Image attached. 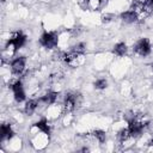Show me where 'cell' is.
<instances>
[{"label": "cell", "instance_id": "6da1fadb", "mask_svg": "<svg viewBox=\"0 0 153 153\" xmlns=\"http://www.w3.org/2000/svg\"><path fill=\"white\" fill-rule=\"evenodd\" d=\"M80 100H81V97L79 93H72V92H68L65 97V100H63V104H62V109L65 112H71L73 111L76 105L80 104Z\"/></svg>", "mask_w": 153, "mask_h": 153}, {"label": "cell", "instance_id": "7a4b0ae2", "mask_svg": "<svg viewBox=\"0 0 153 153\" xmlns=\"http://www.w3.org/2000/svg\"><path fill=\"white\" fill-rule=\"evenodd\" d=\"M25 41H26V36L22 31H17V32L12 33V36L10 37V39L6 44V48H8V49L11 48L13 51H16L24 45Z\"/></svg>", "mask_w": 153, "mask_h": 153}, {"label": "cell", "instance_id": "3957f363", "mask_svg": "<svg viewBox=\"0 0 153 153\" xmlns=\"http://www.w3.org/2000/svg\"><path fill=\"white\" fill-rule=\"evenodd\" d=\"M57 33L54 32V31H50V32H44L42 36H41V44L44 47V48H48V49H51V48H55L56 44H57Z\"/></svg>", "mask_w": 153, "mask_h": 153}, {"label": "cell", "instance_id": "277c9868", "mask_svg": "<svg viewBox=\"0 0 153 153\" xmlns=\"http://www.w3.org/2000/svg\"><path fill=\"white\" fill-rule=\"evenodd\" d=\"M10 86H11V90L13 91V96H14L16 102H18V103L24 102L25 100V91H24L22 80L18 79L14 82H12Z\"/></svg>", "mask_w": 153, "mask_h": 153}, {"label": "cell", "instance_id": "5b68a950", "mask_svg": "<svg viewBox=\"0 0 153 153\" xmlns=\"http://www.w3.org/2000/svg\"><path fill=\"white\" fill-rule=\"evenodd\" d=\"M134 51L140 56H147L151 53V43L147 38H141L134 45Z\"/></svg>", "mask_w": 153, "mask_h": 153}, {"label": "cell", "instance_id": "8992f818", "mask_svg": "<svg viewBox=\"0 0 153 153\" xmlns=\"http://www.w3.org/2000/svg\"><path fill=\"white\" fill-rule=\"evenodd\" d=\"M25 65H26V59L24 56H19V57H16L12 62H11V71L12 73L17 74V75H20L23 74L24 69H25Z\"/></svg>", "mask_w": 153, "mask_h": 153}, {"label": "cell", "instance_id": "52a82bcc", "mask_svg": "<svg viewBox=\"0 0 153 153\" xmlns=\"http://www.w3.org/2000/svg\"><path fill=\"white\" fill-rule=\"evenodd\" d=\"M57 96H59L57 92L49 91V92H47L44 96H42V97L39 98V103H43L44 105H51V104H54V103L56 102Z\"/></svg>", "mask_w": 153, "mask_h": 153}, {"label": "cell", "instance_id": "ba28073f", "mask_svg": "<svg viewBox=\"0 0 153 153\" xmlns=\"http://www.w3.org/2000/svg\"><path fill=\"white\" fill-rule=\"evenodd\" d=\"M121 19L124 22V23H135L137 19H139V14L136 12H134L133 10H128V11H124L123 13H121Z\"/></svg>", "mask_w": 153, "mask_h": 153}, {"label": "cell", "instance_id": "9c48e42d", "mask_svg": "<svg viewBox=\"0 0 153 153\" xmlns=\"http://www.w3.org/2000/svg\"><path fill=\"white\" fill-rule=\"evenodd\" d=\"M33 128H36L38 131H42V133L45 134V135H49V133H50V127H49V124H48L47 118H42V120H39L38 122H36V123L33 124Z\"/></svg>", "mask_w": 153, "mask_h": 153}, {"label": "cell", "instance_id": "30bf717a", "mask_svg": "<svg viewBox=\"0 0 153 153\" xmlns=\"http://www.w3.org/2000/svg\"><path fill=\"white\" fill-rule=\"evenodd\" d=\"M39 105V99H30L25 104V114L26 115H32Z\"/></svg>", "mask_w": 153, "mask_h": 153}, {"label": "cell", "instance_id": "8fae6325", "mask_svg": "<svg viewBox=\"0 0 153 153\" xmlns=\"http://www.w3.org/2000/svg\"><path fill=\"white\" fill-rule=\"evenodd\" d=\"M0 134H1V140H5V139H11L13 136V130H12V127L10 124H2L1 126V129H0Z\"/></svg>", "mask_w": 153, "mask_h": 153}, {"label": "cell", "instance_id": "7c38bea8", "mask_svg": "<svg viewBox=\"0 0 153 153\" xmlns=\"http://www.w3.org/2000/svg\"><path fill=\"white\" fill-rule=\"evenodd\" d=\"M112 51H114V54H116L117 56H124V55L127 54V45H126V43L120 42V43L115 44Z\"/></svg>", "mask_w": 153, "mask_h": 153}, {"label": "cell", "instance_id": "4fadbf2b", "mask_svg": "<svg viewBox=\"0 0 153 153\" xmlns=\"http://www.w3.org/2000/svg\"><path fill=\"white\" fill-rule=\"evenodd\" d=\"M117 137H118V140H120L121 142H126L127 140H129L131 136H130V133H129L128 127H127V128L121 129V130L118 131V134H117Z\"/></svg>", "mask_w": 153, "mask_h": 153}, {"label": "cell", "instance_id": "5bb4252c", "mask_svg": "<svg viewBox=\"0 0 153 153\" xmlns=\"http://www.w3.org/2000/svg\"><path fill=\"white\" fill-rule=\"evenodd\" d=\"M85 2H86V7L92 11H96L102 6V0H85Z\"/></svg>", "mask_w": 153, "mask_h": 153}, {"label": "cell", "instance_id": "9a60e30c", "mask_svg": "<svg viewBox=\"0 0 153 153\" xmlns=\"http://www.w3.org/2000/svg\"><path fill=\"white\" fill-rule=\"evenodd\" d=\"M92 136H93L99 143H104L105 140H106L105 131H103V130H94V131L92 133Z\"/></svg>", "mask_w": 153, "mask_h": 153}, {"label": "cell", "instance_id": "2e32d148", "mask_svg": "<svg viewBox=\"0 0 153 153\" xmlns=\"http://www.w3.org/2000/svg\"><path fill=\"white\" fill-rule=\"evenodd\" d=\"M106 86H108V81L105 79H98L94 81V88H97V90H103Z\"/></svg>", "mask_w": 153, "mask_h": 153}, {"label": "cell", "instance_id": "e0dca14e", "mask_svg": "<svg viewBox=\"0 0 153 153\" xmlns=\"http://www.w3.org/2000/svg\"><path fill=\"white\" fill-rule=\"evenodd\" d=\"M85 49H86V47H85V44L84 43H76L74 47H73V51H75V53H78V54H84L85 53Z\"/></svg>", "mask_w": 153, "mask_h": 153}, {"label": "cell", "instance_id": "ac0fdd59", "mask_svg": "<svg viewBox=\"0 0 153 153\" xmlns=\"http://www.w3.org/2000/svg\"><path fill=\"white\" fill-rule=\"evenodd\" d=\"M151 67H152V71H153V63H152V65H151Z\"/></svg>", "mask_w": 153, "mask_h": 153}]
</instances>
